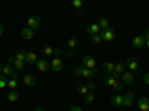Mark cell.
<instances>
[{
    "label": "cell",
    "instance_id": "obj_41",
    "mask_svg": "<svg viewBox=\"0 0 149 111\" xmlns=\"http://www.w3.org/2000/svg\"><path fill=\"white\" fill-rule=\"evenodd\" d=\"M125 98H130V99H133V101H134V92H127Z\"/></svg>",
    "mask_w": 149,
    "mask_h": 111
},
{
    "label": "cell",
    "instance_id": "obj_16",
    "mask_svg": "<svg viewBox=\"0 0 149 111\" xmlns=\"http://www.w3.org/2000/svg\"><path fill=\"white\" fill-rule=\"evenodd\" d=\"M14 73H15V67L12 64H8L2 68V74H5V76H12Z\"/></svg>",
    "mask_w": 149,
    "mask_h": 111
},
{
    "label": "cell",
    "instance_id": "obj_45",
    "mask_svg": "<svg viewBox=\"0 0 149 111\" xmlns=\"http://www.w3.org/2000/svg\"><path fill=\"white\" fill-rule=\"evenodd\" d=\"M2 68H3V65H2V64H0V74H2Z\"/></svg>",
    "mask_w": 149,
    "mask_h": 111
},
{
    "label": "cell",
    "instance_id": "obj_33",
    "mask_svg": "<svg viewBox=\"0 0 149 111\" xmlns=\"http://www.w3.org/2000/svg\"><path fill=\"white\" fill-rule=\"evenodd\" d=\"M134 104V101L133 99H130V98H125V96H124V102H122V105L124 107H131Z\"/></svg>",
    "mask_w": 149,
    "mask_h": 111
},
{
    "label": "cell",
    "instance_id": "obj_9",
    "mask_svg": "<svg viewBox=\"0 0 149 111\" xmlns=\"http://www.w3.org/2000/svg\"><path fill=\"white\" fill-rule=\"evenodd\" d=\"M51 70L55 71V73H58V71L63 70V61H61L58 56H55V58L51 61Z\"/></svg>",
    "mask_w": 149,
    "mask_h": 111
},
{
    "label": "cell",
    "instance_id": "obj_32",
    "mask_svg": "<svg viewBox=\"0 0 149 111\" xmlns=\"http://www.w3.org/2000/svg\"><path fill=\"white\" fill-rule=\"evenodd\" d=\"M122 88H124V83H122L121 80H116V83H115V86H113V89H115L116 92H121Z\"/></svg>",
    "mask_w": 149,
    "mask_h": 111
},
{
    "label": "cell",
    "instance_id": "obj_43",
    "mask_svg": "<svg viewBox=\"0 0 149 111\" xmlns=\"http://www.w3.org/2000/svg\"><path fill=\"white\" fill-rule=\"evenodd\" d=\"M33 111H45V110H43V108H42V107H36V108H34V110H33Z\"/></svg>",
    "mask_w": 149,
    "mask_h": 111
},
{
    "label": "cell",
    "instance_id": "obj_6",
    "mask_svg": "<svg viewBox=\"0 0 149 111\" xmlns=\"http://www.w3.org/2000/svg\"><path fill=\"white\" fill-rule=\"evenodd\" d=\"M125 68L128 71H131V73H136V71H137V68H139V62L134 58H128L125 61Z\"/></svg>",
    "mask_w": 149,
    "mask_h": 111
},
{
    "label": "cell",
    "instance_id": "obj_44",
    "mask_svg": "<svg viewBox=\"0 0 149 111\" xmlns=\"http://www.w3.org/2000/svg\"><path fill=\"white\" fill-rule=\"evenodd\" d=\"M145 46H146V47L149 49V40H146V45H145Z\"/></svg>",
    "mask_w": 149,
    "mask_h": 111
},
{
    "label": "cell",
    "instance_id": "obj_30",
    "mask_svg": "<svg viewBox=\"0 0 149 111\" xmlns=\"http://www.w3.org/2000/svg\"><path fill=\"white\" fill-rule=\"evenodd\" d=\"M82 68H84V65H81V67H76L73 71H72V74L73 76H76V77H81L82 76Z\"/></svg>",
    "mask_w": 149,
    "mask_h": 111
},
{
    "label": "cell",
    "instance_id": "obj_12",
    "mask_svg": "<svg viewBox=\"0 0 149 111\" xmlns=\"http://www.w3.org/2000/svg\"><path fill=\"white\" fill-rule=\"evenodd\" d=\"M122 102H124V96L121 93H115L110 99V104L113 107H122Z\"/></svg>",
    "mask_w": 149,
    "mask_h": 111
},
{
    "label": "cell",
    "instance_id": "obj_1",
    "mask_svg": "<svg viewBox=\"0 0 149 111\" xmlns=\"http://www.w3.org/2000/svg\"><path fill=\"white\" fill-rule=\"evenodd\" d=\"M100 36H102V39H103V42H112L115 39V31H113V28H106V30H102L100 31Z\"/></svg>",
    "mask_w": 149,
    "mask_h": 111
},
{
    "label": "cell",
    "instance_id": "obj_2",
    "mask_svg": "<svg viewBox=\"0 0 149 111\" xmlns=\"http://www.w3.org/2000/svg\"><path fill=\"white\" fill-rule=\"evenodd\" d=\"M18 80H19V74L18 73H14L10 76V79L8 80V86H6V88L9 90H15L18 88Z\"/></svg>",
    "mask_w": 149,
    "mask_h": 111
},
{
    "label": "cell",
    "instance_id": "obj_39",
    "mask_svg": "<svg viewBox=\"0 0 149 111\" xmlns=\"http://www.w3.org/2000/svg\"><path fill=\"white\" fill-rule=\"evenodd\" d=\"M142 36L145 37V40H149V28H146V30H145V33H143Z\"/></svg>",
    "mask_w": 149,
    "mask_h": 111
},
{
    "label": "cell",
    "instance_id": "obj_28",
    "mask_svg": "<svg viewBox=\"0 0 149 111\" xmlns=\"http://www.w3.org/2000/svg\"><path fill=\"white\" fill-rule=\"evenodd\" d=\"M115 71H116V73H119V74H122L124 71H125V64H122V62L115 64Z\"/></svg>",
    "mask_w": 149,
    "mask_h": 111
},
{
    "label": "cell",
    "instance_id": "obj_10",
    "mask_svg": "<svg viewBox=\"0 0 149 111\" xmlns=\"http://www.w3.org/2000/svg\"><path fill=\"white\" fill-rule=\"evenodd\" d=\"M100 27H98V24L97 22H91L86 25V33H88L90 36H94V34H100Z\"/></svg>",
    "mask_w": 149,
    "mask_h": 111
},
{
    "label": "cell",
    "instance_id": "obj_11",
    "mask_svg": "<svg viewBox=\"0 0 149 111\" xmlns=\"http://www.w3.org/2000/svg\"><path fill=\"white\" fill-rule=\"evenodd\" d=\"M21 37H22L24 40H31L33 37H34V30H31V28H29V27L22 28V30H21Z\"/></svg>",
    "mask_w": 149,
    "mask_h": 111
},
{
    "label": "cell",
    "instance_id": "obj_4",
    "mask_svg": "<svg viewBox=\"0 0 149 111\" xmlns=\"http://www.w3.org/2000/svg\"><path fill=\"white\" fill-rule=\"evenodd\" d=\"M27 27L31 28V30H37L40 27V18L37 16V15H33L27 19Z\"/></svg>",
    "mask_w": 149,
    "mask_h": 111
},
{
    "label": "cell",
    "instance_id": "obj_38",
    "mask_svg": "<svg viewBox=\"0 0 149 111\" xmlns=\"http://www.w3.org/2000/svg\"><path fill=\"white\" fill-rule=\"evenodd\" d=\"M61 53H63V51H61V49H60V47H57V49H54V55H55V56H60Z\"/></svg>",
    "mask_w": 149,
    "mask_h": 111
},
{
    "label": "cell",
    "instance_id": "obj_46",
    "mask_svg": "<svg viewBox=\"0 0 149 111\" xmlns=\"http://www.w3.org/2000/svg\"><path fill=\"white\" fill-rule=\"evenodd\" d=\"M139 111H140V110H139Z\"/></svg>",
    "mask_w": 149,
    "mask_h": 111
},
{
    "label": "cell",
    "instance_id": "obj_8",
    "mask_svg": "<svg viewBox=\"0 0 149 111\" xmlns=\"http://www.w3.org/2000/svg\"><path fill=\"white\" fill-rule=\"evenodd\" d=\"M131 45H133L134 49H140V47H143L146 45V40H145L143 36H136L133 39V42H131Z\"/></svg>",
    "mask_w": 149,
    "mask_h": 111
},
{
    "label": "cell",
    "instance_id": "obj_20",
    "mask_svg": "<svg viewBox=\"0 0 149 111\" xmlns=\"http://www.w3.org/2000/svg\"><path fill=\"white\" fill-rule=\"evenodd\" d=\"M98 27H100V30H106V28H109V21H107V18H104V16H102L100 19H98Z\"/></svg>",
    "mask_w": 149,
    "mask_h": 111
},
{
    "label": "cell",
    "instance_id": "obj_18",
    "mask_svg": "<svg viewBox=\"0 0 149 111\" xmlns=\"http://www.w3.org/2000/svg\"><path fill=\"white\" fill-rule=\"evenodd\" d=\"M103 84H106V86H110V88H113V86H115V83H116V80L113 79V77H112L110 76V74H109V76H106V77H103Z\"/></svg>",
    "mask_w": 149,
    "mask_h": 111
},
{
    "label": "cell",
    "instance_id": "obj_36",
    "mask_svg": "<svg viewBox=\"0 0 149 111\" xmlns=\"http://www.w3.org/2000/svg\"><path fill=\"white\" fill-rule=\"evenodd\" d=\"M86 88H88V90L91 92V90H94V89H95V84H94L93 82H88V83H86Z\"/></svg>",
    "mask_w": 149,
    "mask_h": 111
},
{
    "label": "cell",
    "instance_id": "obj_24",
    "mask_svg": "<svg viewBox=\"0 0 149 111\" xmlns=\"http://www.w3.org/2000/svg\"><path fill=\"white\" fill-rule=\"evenodd\" d=\"M76 90L81 93V95H86V93H88L90 90H88V88H86V84H78V88H76Z\"/></svg>",
    "mask_w": 149,
    "mask_h": 111
},
{
    "label": "cell",
    "instance_id": "obj_15",
    "mask_svg": "<svg viewBox=\"0 0 149 111\" xmlns=\"http://www.w3.org/2000/svg\"><path fill=\"white\" fill-rule=\"evenodd\" d=\"M26 62L27 64H36L37 62V55L34 52H26Z\"/></svg>",
    "mask_w": 149,
    "mask_h": 111
},
{
    "label": "cell",
    "instance_id": "obj_42",
    "mask_svg": "<svg viewBox=\"0 0 149 111\" xmlns=\"http://www.w3.org/2000/svg\"><path fill=\"white\" fill-rule=\"evenodd\" d=\"M3 33H5V28H3L2 24H0V36H3Z\"/></svg>",
    "mask_w": 149,
    "mask_h": 111
},
{
    "label": "cell",
    "instance_id": "obj_27",
    "mask_svg": "<svg viewBox=\"0 0 149 111\" xmlns=\"http://www.w3.org/2000/svg\"><path fill=\"white\" fill-rule=\"evenodd\" d=\"M91 42H93L94 45H100V43L103 42V39H102L100 34H94V36H91Z\"/></svg>",
    "mask_w": 149,
    "mask_h": 111
},
{
    "label": "cell",
    "instance_id": "obj_29",
    "mask_svg": "<svg viewBox=\"0 0 149 111\" xmlns=\"http://www.w3.org/2000/svg\"><path fill=\"white\" fill-rule=\"evenodd\" d=\"M43 55H45V56L54 55V49H52L51 46H45V47H43Z\"/></svg>",
    "mask_w": 149,
    "mask_h": 111
},
{
    "label": "cell",
    "instance_id": "obj_37",
    "mask_svg": "<svg viewBox=\"0 0 149 111\" xmlns=\"http://www.w3.org/2000/svg\"><path fill=\"white\" fill-rule=\"evenodd\" d=\"M143 83L148 86V88H149V73H146L145 74V76H143Z\"/></svg>",
    "mask_w": 149,
    "mask_h": 111
},
{
    "label": "cell",
    "instance_id": "obj_21",
    "mask_svg": "<svg viewBox=\"0 0 149 111\" xmlns=\"http://www.w3.org/2000/svg\"><path fill=\"white\" fill-rule=\"evenodd\" d=\"M26 61H19V59H15L14 61V64H12V65H14L18 71H21V70H24V68H26Z\"/></svg>",
    "mask_w": 149,
    "mask_h": 111
},
{
    "label": "cell",
    "instance_id": "obj_35",
    "mask_svg": "<svg viewBox=\"0 0 149 111\" xmlns=\"http://www.w3.org/2000/svg\"><path fill=\"white\" fill-rule=\"evenodd\" d=\"M64 55H66L67 58H73V55H74V52H73V49H67V51L64 52Z\"/></svg>",
    "mask_w": 149,
    "mask_h": 111
},
{
    "label": "cell",
    "instance_id": "obj_31",
    "mask_svg": "<svg viewBox=\"0 0 149 111\" xmlns=\"http://www.w3.org/2000/svg\"><path fill=\"white\" fill-rule=\"evenodd\" d=\"M15 59H19V61H26V52L18 51V52L15 53Z\"/></svg>",
    "mask_w": 149,
    "mask_h": 111
},
{
    "label": "cell",
    "instance_id": "obj_3",
    "mask_svg": "<svg viewBox=\"0 0 149 111\" xmlns=\"http://www.w3.org/2000/svg\"><path fill=\"white\" fill-rule=\"evenodd\" d=\"M36 67L39 71H48L49 68H51V62L46 59V58H40V59H37V62H36Z\"/></svg>",
    "mask_w": 149,
    "mask_h": 111
},
{
    "label": "cell",
    "instance_id": "obj_40",
    "mask_svg": "<svg viewBox=\"0 0 149 111\" xmlns=\"http://www.w3.org/2000/svg\"><path fill=\"white\" fill-rule=\"evenodd\" d=\"M70 111H82V108H81L79 105H73V107L70 108Z\"/></svg>",
    "mask_w": 149,
    "mask_h": 111
},
{
    "label": "cell",
    "instance_id": "obj_7",
    "mask_svg": "<svg viewBox=\"0 0 149 111\" xmlns=\"http://www.w3.org/2000/svg\"><path fill=\"white\" fill-rule=\"evenodd\" d=\"M121 82H122L124 84H131V83L134 82V74H133L131 71H124V73L121 74Z\"/></svg>",
    "mask_w": 149,
    "mask_h": 111
},
{
    "label": "cell",
    "instance_id": "obj_19",
    "mask_svg": "<svg viewBox=\"0 0 149 111\" xmlns=\"http://www.w3.org/2000/svg\"><path fill=\"white\" fill-rule=\"evenodd\" d=\"M102 67H103V71L107 73V74H110L112 71L115 70V64H113V62H103Z\"/></svg>",
    "mask_w": 149,
    "mask_h": 111
},
{
    "label": "cell",
    "instance_id": "obj_14",
    "mask_svg": "<svg viewBox=\"0 0 149 111\" xmlns=\"http://www.w3.org/2000/svg\"><path fill=\"white\" fill-rule=\"evenodd\" d=\"M22 82H24L26 86H29V88H34V86H36V79L31 76V74H26L24 79H22Z\"/></svg>",
    "mask_w": 149,
    "mask_h": 111
},
{
    "label": "cell",
    "instance_id": "obj_26",
    "mask_svg": "<svg viewBox=\"0 0 149 111\" xmlns=\"http://www.w3.org/2000/svg\"><path fill=\"white\" fill-rule=\"evenodd\" d=\"M84 2L85 0H72V5H73L74 9H78V12H81V8H82Z\"/></svg>",
    "mask_w": 149,
    "mask_h": 111
},
{
    "label": "cell",
    "instance_id": "obj_13",
    "mask_svg": "<svg viewBox=\"0 0 149 111\" xmlns=\"http://www.w3.org/2000/svg\"><path fill=\"white\" fill-rule=\"evenodd\" d=\"M137 107L140 111H149V99L148 98H139V101H137Z\"/></svg>",
    "mask_w": 149,
    "mask_h": 111
},
{
    "label": "cell",
    "instance_id": "obj_23",
    "mask_svg": "<svg viewBox=\"0 0 149 111\" xmlns=\"http://www.w3.org/2000/svg\"><path fill=\"white\" fill-rule=\"evenodd\" d=\"M8 76H5V74H0V89H5L8 86Z\"/></svg>",
    "mask_w": 149,
    "mask_h": 111
},
{
    "label": "cell",
    "instance_id": "obj_5",
    "mask_svg": "<svg viewBox=\"0 0 149 111\" xmlns=\"http://www.w3.org/2000/svg\"><path fill=\"white\" fill-rule=\"evenodd\" d=\"M82 65L86 68H95V59L93 55H85L82 58Z\"/></svg>",
    "mask_w": 149,
    "mask_h": 111
},
{
    "label": "cell",
    "instance_id": "obj_22",
    "mask_svg": "<svg viewBox=\"0 0 149 111\" xmlns=\"http://www.w3.org/2000/svg\"><path fill=\"white\" fill-rule=\"evenodd\" d=\"M84 101H85V104H91V102H94V101H95V95H94L93 92H88V93L84 96Z\"/></svg>",
    "mask_w": 149,
    "mask_h": 111
},
{
    "label": "cell",
    "instance_id": "obj_34",
    "mask_svg": "<svg viewBox=\"0 0 149 111\" xmlns=\"http://www.w3.org/2000/svg\"><path fill=\"white\" fill-rule=\"evenodd\" d=\"M110 76H112V77H113L115 80H121V74H119V73H116L115 70H113V71H112V73H110Z\"/></svg>",
    "mask_w": 149,
    "mask_h": 111
},
{
    "label": "cell",
    "instance_id": "obj_17",
    "mask_svg": "<svg viewBox=\"0 0 149 111\" xmlns=\"http://www.w3.org/2000/svg\"><path fill=\"white\" fill-rule=\"evenodd\" d=\"M19 99V93L15 92V90H9L8 92V101L9 102H17Z\"/></svg>",
    "mask_w": 149,
    "mask_h": 111
},
{
    "label": "cell",
    "instance_id": "obj_25",
    "mask_svg": "<svg viewBox=\"0 0 149 111\" xmlns=\"http://www.w3.org/2000/svg\"><path fill=\"white\" fill-rule=\"evenodd\" d=\"M78 43H79L78 39H74V37H70L69 42H67V46H69V49H74V47L78 46Z\"/></svg>",
    "mask_w": 149,
    "mask_h": 111
}]
</instances>
